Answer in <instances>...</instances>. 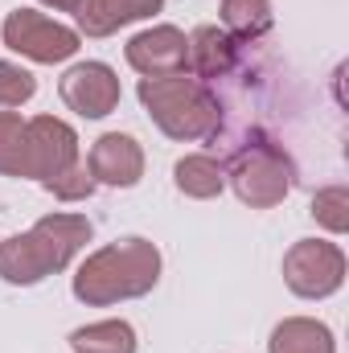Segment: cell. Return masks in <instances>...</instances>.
<instances>
[{"instance_id": "obj_9", "label": "cell", "mask_w": 349, "mask_h": 353, "mask_svg": "<svg viewBox=\"0 0 349 353\" xmlns=\"http://www.w3.org/2000/svg\"><path fill=\"white\" fill-rule=\"evenodd\" d=\"M87 169L94 176V185H111V189H132L144 176V148L136 136L123 132H107L90 144Z\"/></svg>"}, {"instance_id": "obj_1", "label": "cell", "mask_w": 349, "mask_h": 353, "mask_svg": "<svg viewBox=\"0 0 349 353\" xmlns=\"http://www.w3.org/2000/svg\"><path fill=\"white\" fill-rule=\"evenodd\" d=\"M94 234L83 214H46L33 222V230L12 234L0 243V279L17 288H33L46 275H58L74 263Z\"/></svg>"}, {"instance_id": "obj_5", "label": "cell", "mask_w": 349, "mask_h": 353, "mask_svg": "<svg viewBox=\"0 0 349 353\" xmlns=\"http://www.w3.org/2000/svg\"><path fill=\"white\" fill-rule=\"evenodd\" d=\"M0 41L29 58V62H41V66H54V62H66L79 54V29L37 12V8H12L0 25Z\"/></svg>"}, {"instance_id": "obj_11", "label": "cell", "mask_w": 349, "mask_h": 353, "mask_svg": "<svg viewBox=\"0 0 349 353\" xmlns=\"http://www.w3.org/2000/svg\"><path fill=\"white\" fill-rule=\"evenodd\" d=\"M239 46H243V41H235V37H230L226 29H218V25L193 29V33H189V54H185V74H193V79H201V83L226 79V74L235 70V62H239Z\"/></svg>"}, {"instance_id": "obj_20", "label": "cell", "mask_w": 349, "mask_h": 353, "mask_svg": "<svg viewBox=\"0 0 349 353\" xmlns=\"http://www.w3.org/2000/svg\"><path fill=\"white\" fill-rule=\"evenodd\" d=\"M33 94H37V79H33L25 66H17V62H0V111L21 107V103H29Z\"/></svg>"}, {"instance_id": "obj_6", "label": "cell", "mask_w": 349, "mask_h": 353, "mask_svg": "<svg viewBox=\"0 0 349 353\" xmlns=\"http://www.w3.org/2000/svg\"><path fill=\"white\" fill-rule=\"evenodd\" d=\"M283 283L300 300H325L346 283V251L325 239H300L283 255Z\"/></svg>"}, {"instance_id": "obj_16", "label": "cell", "mask_w": 349, "mask_h": 353, "mask_svg": "<svg viewBox=\"0 0 349 353\" xmlns=\"http://www.w3.org/2000/svg\"><path fill=\"white\" fill-rule=\"evenodd\" d=\"M222 25L235 41H255L271 29V0H222Z\"/></svg>"}, {"instance_id": "obj_18", "label": "cell", "mask_w": 349, "mask_h": 353, "mask_svg": "<svg viewBox=\"0 0 349 353\" xmlns=\"http://www.w3.org/2000/svg\"><path fill=\"white\" fill-rule=\"evenodd\" d=\"M312 218L329 230V234H346L349 230V189L346 185H329L312 197Z\"/></svg>"}, {"instance_id": "obj_7", "label": "cell", "mask_w": 349, "mask_h": 353, "mask_svg": "<svg viewBox=\"0 0 349 353\" xmlns=\"http://www.w3.org/2000/svg\"><path fill=\"white\" fill-rule=\"evenodd\" d=\"M79 161V136L58 115H33L25 119V176L50 181Z\"/></svg>"}, {"instance_id": "obj_13", "label": "cell", "mask_w": 349, "mask_h": 353, "mask_svg": "<svg viewBox=\"0 0 349 353\" xmlns=\"http://www.w3.org/2000/svg\"><path fill=\"white\" fill-rule=\"evenodd\" d=\"M267 353H337L333 329L312 316H288L271 329Z\"/></svg>"}, {"instance_id": "obj_4", "label": "cell", "mask_w": 349, "mask_h": 353, "mask_svg": "<svg viewBox=\"0 0 349 353\" xmlns=\"http://www.w3.org/2000/svg\"><path fill=\"white\" fill-rule=\"evenodd\" d=\"M226 181L235 185V193H239L243 205H251V210H271V205H279V201L292 193V185H296V165H292V157L283 152V144L255 136V140H247L243 148H235L230 169H226Z\"/></svg>"}, {"instance_id": "obj_14", "label": "cell", "mask_w": 349, "mask_h": 353, "mask_svg": "<svg viewBox=\"0 0 349 353\" xmlns=\"http://www.w3.org/2000/svg\"><path fill=\"white\" fill-rule=\"evenodd\" d=\"M173 181L185 197L210 201L226 189V169H222V161H214L206 152H193V157H181L173 165Z\"/></svg>"}, {"instance_id": "obj_8", "label": "cell", "mask_w": 349, "mask_h": 353, "mask_svg": "<svg viewBox=\"0 0 349 353\" xmlns=\"http://www.w3.org/2000/svg\"><path fill=\"white\" fill-rule=\"evenodd\" d=\"M62 103L83 119H103L119 107V79L107 62H79L62 74Z\"/></svg>"}, {"instance_id": "obj_3", "label": "cell", "mask_w": 349, "mask_h": 353, "mask_svg": "<svg viewBox=\"0 0 349 353\" xmlns=\"http://www.w3.org/2000/svg\"><path fill=\"white\" fill-rule=\"evenodd\" d=\"M140 103L148 111V119L169 136V140H206L218 136L222 123V107L210 83L177 70V74H161V79H140Z\"/></svg>"}, {"instance_id": "obj_19", "label": "cell", "mask_w": 349, "mask_h": 353, "mask_svg": "<svg viewBox=\"0 0 349 353\" xmlns=\"http://www.w3.org/2000/svg\"><path fill=\"white\" fill-rule=\"evenodd\" d=\"M41 189L46 193H54L58 201H87L90 193H94V176L83 161H74L70 169H62L58 176H50V181H41Z\"/></svg>"}, {"instance_id": "obj_12", "label": "cell", "mask_w": 349, "mask_h": 353, "mask_svg": "<svg viewBox=\"0 0 349 353\" xmlns=\"http://www.w3.org/2000/svg\"><path fill=\"white\" fill-rule=\"evenodd\" d=\"M165 0H83L79 4V33L87 37H111L132 21H148L152 12H161Z\"/></svg>"}, {"instance_id": "obj_15", "label": "cell", "mask_w": 349, "mask_h": 353, "mask_svg": "<svg viewBox=\"0 0 349 353\" xmlns=\"http://www.w3.org/2000/svg\"><path fill=\"white\" fill-rule=\"evenodd\" d=\"M74 353H136V329L128 321H94L70 333Z\"/></svg>"}, {"instance_id": "obj_2", "label": "cell", "mask_w": 349, "mask_h": 353, "mask_svg": "<svg viewBox=\"0 0 349 353\" xmlns=\"http://www.w3.org/2000/svg\"><path fill=\"white\" fill-rule=\"evenodd\" d=\"M161 279V251L148 239H119L99 247L74 271V300L87 308H111L119 300H140Z\"/></svg>"}, {"instance_id": "obj_17", "label": "cell", "mask_w": 349, "mask_h": 353, "mask_svg": "<svg viewBox=\"0 0 349 353\" xmlns=\"http://www.w3.org/2000/svg\"><path fill=\"white\" fill-rule=\"evenodd\" d=\"M0 176H25V119L0 111Z\"/></svg>"}, {"instance_id": "obj_21", "label": "cell", "mask_w": 349, "mask_h": 353, "mask_svg": "<svg viewBox=\"0 0 349 353\" xmlns=\"http://www.w3.org/2000/svg\"><path fill=\"white\" fill-rule=\"evenodd\" d=\"M46 8H58V12H79V4L83 0H41Z\"/></svg>"}, {"instance_id": "obj_10", "label": "cell", "mask_w": 349, "mask_h": 353, "mask_svg": "<svg viewBox=\"0 0 349 353\" xmlns=\"http://www.w3.org/2000/svg\"><path fill=\"white\" fill-rule=\"evenodd\" d=\"M185 54H189V37L177 25H152L128 41V66L140 70L144 79L185 70Z\"/></svg>"}]
</instances>
